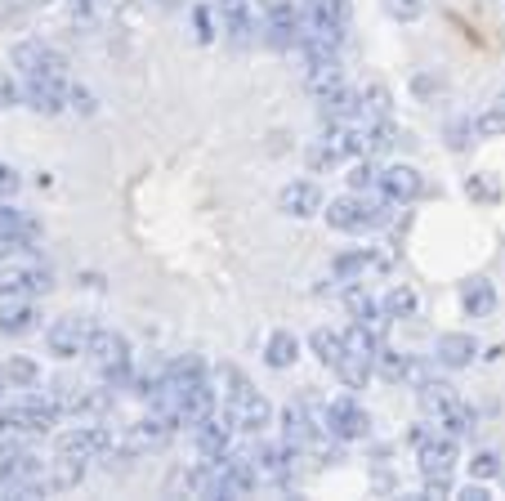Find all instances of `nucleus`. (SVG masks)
<instances>
[{
    "mask_svg": "<svg viewBox=\"0 0 505 501\" xmlns=\"http://www.w3.org/2000/svg\"><path fill=\"white\" fill-rule=\"evenodd\" d=\"M68 108L81 113V117H95V113H99V99H95L90 86H72V90H68Z\"/></svg>",
    "mask_w": 505,
    "mask_h": 501,
    "instance_id": "72a5a7b5",
    "label": "nucleus"
},
{
    "mask_svg": "<svg viewBox=\"0 0 505 501\" xmlns=\"http://www.w3.org/2000/svg\"><path fill=\"white\" fill-rule=\"evenodd\" d=\"M385 10L398 19V23H416L425 14V0H385Z\"/></svg>",
    "mask_w": 505,
    "mask_h": 501,
    "instance_id": "c9c22d12",
    "label": "nucleus"
},
{
    "mask_svg": "<svg viewBox=\"0 0 505 501\" xmlns=\"http://www.w3.org/2000/svg\"><path fill=\"white\" fill-rule=\"evenodd\" d=\"M460 305H465L469 318H492V309H496V287H492L487 278H474V282L460 291Z\"/></svg>",
    "mask_w": 505,
    "mask_h": 501,
    "instance_id": "b1692460",
    "label": "nucleus"
},
{
    "mask_svg": "<svg viewBox=\"0 0 505 501\" xmlns=\"http://www.w3.org/2000/svg\"><path fill=\"white\" fill-rule=\"evenodd\" d=\"M322 215H327V224H331V229H340V233H362V229H376V224H385V206H371V202H362V193L327 202V206H322Z\"/></svg>",
    "mask_w": 505,
    "mask_h": 501,
    "instance_id": "423d86ee",
    "label": "nucleus"
},
{
    "mask_svg": "<svg viewBox=\"0 0 505 501\" xmlns=\"http://www.w3.org/2000/svg\"><path fill=\"white\" fill-rule=\"evenodd\" d=\"M318 113H322L327 126H331V121H349V117H362V99H358V90L335 86V90H327V95L318 99Z\"/></svg>",
    "mask_w": 505,
    "mask_h": 501,
    "instance_id": "6ab92c4d",
    "label": "nucleus"
},
{
    "mask_svg": "<svg viewBox=\"0 0 505 501\" xmlns=\"http://www.w3.org/2000/svg\"><path fill=\"white\" fill-rule=\"evenodd\" d=\"M14 72H19V81H68V59L46 41H19Z\"/></svg>",
    "mask_w": 505,
    "mask_h": 501,
    "instance_id": "f03ea898",
    "label": "nucleus"
},
{
    "mask_svg": "<svg viewBox=\"0 0 505 501\" xmlns=\"http://www.w3.org/2000/svg\"><path fill=\"white\" fill-rule=\"evenodd\" d=\"M5 376H10V389H32V385H41V363L14 354V358H5Z\"/></svg>",
    "mask_w": 505,
    "mask_h": 501,
    "instance_id": "cd10ccee",
    "label": "nucleus"
},
{
    "mask_svg": "<svg viewBox=\"0 0 505 501\" xmlns=\"http://www.w3.org/2000/svg\"><path fill=\"white\" fill-rule=\"evenodd\" d=\"M322 421H327V434L340 438V443L367 438V430H371V416H367V407H362L353 394H335V398L322 407Z\"/></svg>",
    "mask_w": 505,
    "mask_h": 501,
    "instance_id": "39448f33",
    "label": "nucleus"
},
{
    "mask_svg": "<svg viewBox=\"0 0 505 501\" xmlns=\"http://www.w3.org/2000/svg\"><path fill=\"white\" fill-rule=\"evenodd\" d=\"M434 425H447V434H456V438H465V434H474L478 430V416H474V407H465L460 398L434 421Z\"/></svg>",
    "mask_w": 505,
    "mask_h": 501,
    "instance_id": "c85d7f7f",
    "label": "nucleus"
},
{
    "mask_svg": "<svg viewBox=\"0 0 505 501\" xmlns=\"http://www.w3.org/2000/svg\"><path fill=\"white\" fill-rule=\"evenodd\" d=\"M376 184H380V171H376L371 162H358V166L349 171V188H353V193H371Z\"/></svg>",
    "mask_w": 505,
    "mask_h": 501,
    "instance_id": "f704fd0d",
    "label": "nucleus"
},
{
    "mask_svg": "<svg viewBox=\"0 0 505 501\" xmlns=\"http://www.w3.org/2000/svg\"><path fill=\"white\" fill-rule=\"evenodd\" d=\"M277 206H282L286 215H295V220H313V215H322L327 197H322V188H318L313 180H291V184L277 193Z\"/></svg>",
    "mask_w": 505,
    "mask_h": 501,
    "instance_id": "9b49d317",
    "label": "nucleus"
},
{
    "mask_svg": "<svg viewBox=\"0 0 505 501\" xmlns=\"http://www.w3.org/2000/svg\"><path fill=\"white\" fill-rule=\"evenodd\" d=\"M19 193V175L10 166H0V197H14Z\"/></svg>",
    "mask_w": 505,
    "mask_h": 501,
    "instance_id": "c03bdc74",
    "label": "nucleus"
},
{
    "mask_svg": "<svg viewBox=\"0 0 505 501\" xmlns=\"http://www.w3.org/2000/svg\"><path fill=\"white\" fill-rule=\"evenodd\" d=\"M157 5H184V0H157Z\"/></svg>",
    "mask_w": 505,
    "mask_h": 501,
    "instance_id": "09e8293b",
    "label": "nucleus"
},
{
    "mask_svg": "<svg viewBox=\"0 0 505 501\" xmlns=\"http://www.w3.org/2000/svg\"><path fill=\"white\" fill-rule=\"evenodd\" d=\"M46 479H50V488L54 492H68V488H77L81 479H86V456H54L50 461V470H46Z\"/></svg>",
    "mask_w": 505,
    "mask_h": 501,
    "instance_id": "5701e85b",
    "label": "nucleus"
},
{
    "mask_svg": "<svg viewBox=\"0 0 505 501\" xmlns=\"http://www.w3.org/2000/svg\"><path fill=\"white\" fill-rule=\"evenodd\" d=\"M358 99H362V117H367V121H385V117L393 113V95H389V86H380V81H367V86L358 90Z\"/></svg>",
    "mask_w": 505,
    "mask_h": 501,
    "instance_id": "393cba45",
    "label": "nucleus"
},
{
    "mask_svg": "<svg viewBox=\"0 0 505 501\" xmlns=\"http://www.w3.org/2000/svg\"><path fill=\"white\" fill-rule=\"evenodd\" d=\"M5 389H10V376H5V367H0V398H5Z\"/></svg>",
    "mask_w": 505,
    "mask_h": 501,
    "instance_id": "49530a36",
    "label": "nucleus"
},
{
    "mask_svg": "<svg viewBox=\"0 0 505 501\" xmlns=\"http://www.w3.org/2000/svg\"><path fill=\"white\" fill-rule=\"evenodd\" d=\"M501 474H505V470H501Z\"/></svg>",
    "mask_w": 505,
    "mask_h": 501,
    "instance_id": "8fccbe9b",
    "label": "nucleus"
},
{
    "mask_svg": "<svg viewBox=\"0 0 505 501\" xmlns=\"http://www.w3.org/2000/svg\"><path fill=\"white\" fill-rule=\"evenodd\" d=\"M41 238V224L32 215H23L19 206H0V251L10 246H32Z\"/></svg>",
    "mask_w": 505,
    "mask_h": 501,
    "instance_id": "dca6fc26",
    "label": "nucleus"
},
{
    "mask_svg": "<svg viewBox=\"0 0 505 501\" xmlns=\"http://www.w3.org/2000/svg\"><path fill=\"white\" fill-rule=\"evenodd\" d=\"M456 456H460L456 434H429V438H420V443H416V461H420V470H425V474H451Z\"/></svg>",
    "mask_w": 505,
    "mask_h": 501,
    "instance_id": "f8f14e48",
    "label": "nucleus"
},
{
    "mask_svg": "<svg viewBox=\"0 0 505 501\" xmlns=\"http://www.w3.org/2000/svg\"><path fill=\"white\" fill-rule=\"evenodd\" d=\"M28 5H54V0H28Z\"/></svg>",
    "mask_w": 505,
    "mask_h": 501,
    "instance_id": "de8ad7c7",
    "label": "nucleus"
},
{
    "mask_svg": "<svg viewBox=\"0 0 505 501\" xmlns=\"http://www.w3.org/2000/svg\"><path fill=\"white\" fill-rule=\"evenodd\" d=\"M393 139H398V130H393V121H389V117H385V121H371V153L393 148Z\"/></svg>",
    "mask_w": 505,
    "mask_h": 501,
    "instance_id": "58836bf2",
    "label": "nucleus"
},
{
    "mask_svg": "<svg viewBox=\"0 0 505 501\" xmlns=\"http://www.w3.org/2000/svg\"><path fill=\"white\" fill-rule=\"evenodd\" d=\"M68 90L72 81H23V104L41 117H59L68 108Z\"/></svg>",
    "mask_w": 505,
    "mask_h": 501,
    "instance_id": "ddd939ff",
    "label": "nucleus"
},
{
    "mask_svg": "<svg viewBox=\"0 0 505 501\" xmlns=\"http://www.w3.org/2000/svg\"><path fill=\"white\" fill-rule=\"evenodd\" d=\"M447 492H451V479H447V474H425V492H420V497L438 501V497H447Z\"/></svg>",
    "mask_w": 505,
    "mask_h": 501,
    "instance_id": "a19ab883",
    "label": "nucleus"
},
{
    "mask_svg": "<svg viewBox=\"0 0 505 501\" xmlns=\"http://www.w3.org/2000/svg\"><path fill=\"white\" fill-rule=\"evenodd\" d=\"M371 251H344V255H335V264H331V273L340 278V282H349V278H362L367 269H371Z\"/></svg>",
    "mask_w": 505,
    "mask_h": 501,
    "instance_id": "c756f323",
    "label": "nucleus"
},
{
    "mask_svg": "<svg viewBox=\"0 0 505 501\" xmlns=\"http://www.w3.org/2000/svg\"><path fill=\"white\" fill-rule=\"evenodd\" d=\"M193 23H197V37H202V41L211 46V41H215V28H211V10H202V5H197V10H193Z\"/></svg>",
    "mask_w": 505,
    "mask_h": 501,
    "instance_id": "79ce46f5",
    "label": "nucleus"
},
{
    "mask_svg": "<svg viewBox=\"0 0 505 501\" xmlns=\"http://www.w3.org/2000/svg\"><path fill=\"white\" fill-rule=\"evenodd\" d=\"M411 90H416L420 99H434V95L443 90V81H438V77H429V72H416V77H411Z\"/></svg>",
    "mask_w": 505,
    "mask_h": 501,
    "instance_id": "ea45409f",
    "label": "nucleus"
},
{
    "mask_svg": "<svg viewBox=\"0 0 505 501\" xmlns=\"http://www.w3.org/2000/svg\"><path fill=\"white\" fill-rule=\"evenodd\" d=\"M416 398H420V412L438 421V416H443V412H447V407H451L456 398H460V394H456V389H451L447 380H434V376H429L425 385H416Z\"/></svg>",
    "mask_w": 505,
    "mask_h": 501,
    "instance_id": "4be33fe9",
    "label": "nucleus"
},
{
    "mask_svg": "<svg viewBox=\"0 0 505 501\" xmlns=\"http://www.w3.org/2000/svg\"><path fill=\"white\" fill-rule=\"evenodd\" d=\"M41 327V309L32 296H10L5 305H0V331L5 336H28Z\"/></svg>",
    "mask_w": 505,
    "mask_h": 501,
    "instance_id": "2eb2a0df",
    "label": "nucleus"
},
{
    "mask_svg": "<svg viewBox=\"0 0 505 501\" xmlns=\"http://www.w3.org/2000/svg\"><path fill=\"white\" fill-rule=\"evenodd\" d=\"M264 41L273 50H300V41H304V10L291 5V0H273L269 19H264Z\"/></svg>",
    "mask_w": 505,
    "mask_h": 501,
    "instance_id": "6e6552de",
    "label": "nucleus"
},
{
    "mask_svg": "<svg viewBox=\"0 0 505 501\" xmlns=\"http://www.w3.org/2000/svg\"><path fill=\"white\" fill-rule=\"evenodd\" d=\"M474 135H483V139H501V135H505V99H496V104H487V108L478 113Z\"/></svg>",
    "mask_w": 505,
    "mask_h": 501,
    "instance_id": "7c9ffc66",
    "label": "nucleus"
},
{
    "mask_svg": "<svg viewBox=\"0 0 505 501\" xmlns=\"http://www.w3.org/2000/svg\"><path fill=\"white\" fill-rule=\"evenodd\" d=\"M501 470H505V465H501L496 452H478V456L469 461V474H474V479H496Z\"/></svg>",
    "mask_w": 505,
    "mask_h": 501,
    "instance_id": "e433bc0d",
    "label": "nucleus"
},
{
    "mask_svg": "<svg viewBox=\"0 0 505 501\" xmlns=\"http://www.w3.org/2000/svg\"><path fill=\"white\" fill-rule=\"evenodd\" d=\"M193 434H197V452H202V456H224V452H233L237 421H233L228 407H215L202 425H193Z\"/></svg>",
    "mask_w": 505,
    "mask_h": 501,
    "instance_id": "1a4fd4ad",
    "label": "nucleus"
},
{
    "mask_svg": "<svg viewBox=\"0 0 505 501\" xmlns=\"http://www.w3.org/2000/svg\"><path fill=\"white\" fill-rule=\"evenodd\" d=\"M371 372H376V358H358V354H344L340 363H335V376L349 385V389H362L367 380H371Z\"/></svg>",
    "mask_w": 505,
    "mask_h": 501,
    "instance_id": "bb28decb",
    "label": "nucleus"
},
{
    "mask_svg": "<svg viewBox=\"0 0 505 501\" xmlns=\"http://www.w3.org/2000/svg\"><path fill=\"white\" fill-rule=\"evenodd\" d=\"M295 358H300V340L282 327V331H273L269 340H264V363L273 367V372H286V367H295Z\"/></svg>",
    "mask_w": 505,
    "mask_h": 501,
    "instance_id": "aec40b11",
    "label": "nucleus"
},
{
    "mask_svg": "<svg viewBox=\"0 0 505 501\" xmlns=\"http://www.w3.org/2000/svg\"><path fill=\"white\" fill-rule=\"evenodd\" d=\"M90 336H95V322H90L86 313H63V318L50 322L46 345H50L54 358H77V354L90 349Z\"/></svg>",
    "mask_w": 505,
    "mask_h": 501,
    "instance_id": "0eeeda50",
    "label": "nucleus"
},
{
    "mask_svg": "<svg viewBox=\"0 0 505 501\" xmlns=\"http://www.w3.org/2000/svg\"><path fill=\"white\" fill-rule=\"evenodd\" d=\"M211 380H215V389H219L224 407H233V403H242L246 394H255V385H251V380H246V376H242V372H237L233 363H219Z\"/></svg>",
    "mask_w": 505,
    "mask_h": 501,
    "instance_id": "412c9836",
    "label": "nucleus"
},
{
    "mask_svg": "<svg viewBox=\"0 0 505 501\" xmlns=\"http://www.w3.org/2000/svg\"><path fill=\"white\" fill-rule=\"evenodd\" d=\"M474 354H478V340H474L469 331H443V336H438V345H434V363H438V367H447V372L469 367V363H474Z\"/></svg>",
    "mask_w": 505,
    "mask_h": 501,
    "instance_id": "4468645a",
    "label": "nucleus"
},
{
    "mask_svg": "<svg viewBox=\"0 0 505 501\" xmlns=\"http://www.w3.org/2000/svg\"><path fill=\"white\" fill-rule=\"evenodd\" d=\"M112 443H117V425L103 416V421H81V425H72V430H63L59 438H54V452H63V456H103V452H112Z\"/></svg>",
    "mask_w": 505,
    "mask_h": 501,
    "instance_id": "7ed1b4c3",
    "label": "nucleus"
},
{
    "mask_svg": "<svg viewBox=\"0 0 505 501\" xmlns=\"http://www.w3.org/2000/svg\"><path fill=\"white\" fill-rule=\"evenodd\" d=\"M309 349L318 354V363H322V367H331V372H335V363L344 358V336H340V331H331V327H318V331L309 336Z\"/></svg>",
    "mask_w": 505,
    "mask_h": 501,
    "instance_id": "a878e982",
    "label": "nucleus"
},
{
    "mask_svg": "<svg viewBox=\"0 0 505 501\" xmlns=\"http://www.w3.org/2000/svg\"><path fill=\"white\" fill-rule=\"evenodd\" d=\"M215 10H219V23L233 37V46H251L264 32L269 0H215Z\"/></svg>",
    "mask_w": 505,
    "mask_h": 501,
    "instance_id": "20e7f679",
    "label": "nucleus"
},
{
    "mask_svg": "<svg viewBox=\"0 0 505 501\" xmlns=\"http://www.w3.org/2000/svg\"><path fill=\"white\" fill-rule=\"evenodd\" d=\"M304 86L309 95H327L335 86H344V68H340V54H322V59H309V72H304Z\"/></svg>",
    "mask_w": 505,
    "mask_h": 501,
    "instance_id": "a211bd4d",
    "label": "nucleus"
},
{
    "mask_svg": "<svg viewBox=\"0 0 505 501\" xmlns=\"http://www.w3.org/2000/svg\"><path fill=\"white\" fill-rule=\"evenodd\" d=\"M344 305H349V313H353V322H367V318H376V313H385L362 287H349L344 291Z\"/></svg>",
    "mask_w": 505,
    "mask_h": 501,
    "instance_id": "473e14b6",
    "label": "nucleus"
},
{
    "mask_svg": "<svg viewBox=\"0 0 505 501\" xmlns=\"http://www.w3.org/2000/svg\"><path fill=\"white\" fill-rule=\"evenodd\" d=\"M86 354H90V363H95V372H99L103 385L121 389V385L135 380V367H130V340H126L121 331H112V327H95Z\"/></svg>",
    "mask_w": 505,
    "mask_h": 501,
    "instance_id": "f257e3e1",
    "label": "nucleus"
},
{
    "mask_svg": "<svg viewBox=\"0 0 505 501\" xmlns=\"http://www.w3.org/2000/svg\"><path fill=\"white\" fill-rule=\"evenodd\" d=\"M380 197L389 202V206H407V202H416L420 193H425V180H420V171L416 166H402V162H393V166H385L380 171Z\"/></svg>",
    "mask_w": 505,
    "mask_h": 501,
    "instance_id": "9d476101",
    "label": "nucleus"
},
{
    "mask_svg": "<svg viewBox=\"0 0 505 501\" xmlns=\"http://www.w3.org/2000/svg\"><path fill=\"white\" fill-rule=\"evenodd\" d=\"M228 412H233V421H237L242 434H264V430L273 425V403H269L264 394H246V398L233 403Z\"/></svg>",
    "mask_w": 505,
    "mask_h": 501,
    "instance_id": "f3484780",
    "label": "nucleus"
},
{
    "mask_svg": "<svg viewBox=\"0 0 505 501\" xmlns=\"http://www.w3.org/2000/svg\"><path fill=\"white\" fill-rule=\"evenodd\" d=\"M460 501H492V497H487L483 483H465V488H460Z\"/></svg>",
    "mask_w": 505,
    "mask_h": 501,
    "instance_id": "a18cd8bd",
    "label": "nucleus"
},
{
    "mask_svg": "<svg viewBox=\"0 0 505 501\" xmlns=\"http://www.w3.org/2000/svg\"><path fill=\"white\" fill-rule=\"evenodd\" d=\"M19 104H23V81L0 72V108H19Z\"/></svg>",
    "mask_w": 505,
    "mask_h": 501,
    "instance_id": "4c0bfd02",
    "label": "nucleus"
},
{
    "mask_svg": "<svg viewBox=\"0 0 505 501\" xmlns=\"http://www.w3.org/2000/svg\"><path fill=\"white\" fill-rule=\"evenodd\" d=\"M469 135H474V126H469V121L447 126V144H451V148H465V144H469Z\"/></svg>",
    "mask_w": 505,
    "mask_h": 501,
    "instance_id": "37998d69",
    "label": "nucleus"
},
{
    "mask_svg": "<svg viewBox=\"0 0 505 501\" xmlns=\"http://www.w3.org/2000/svg\"><path fill=\"white\" fill-rule=\"evenodd\" d=\"M380 309H385L389 318H416V291H407V287H393V291L380 300Z\"/></svg>",
    "mask_w": 505,
    "mask_h": 501,
    "instance_id": "2f4dec72",
    "label": "nucleus"
}]
</instances>
